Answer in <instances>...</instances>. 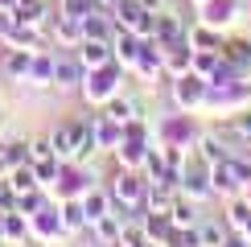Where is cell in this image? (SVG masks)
<instances>
[{"label":"cell","instance_id":"6da1fadb","mask_svg":"<svg viewBox=\"0 0 251 247\" xmlns=\"http://www.w3.org/2000/svg\"><path fill=\"white\" fill-rule=\"evenodd\" d=\"M50 140H54V157L62 165L82 161L87 152H95V144H91V120H66L58 132H50Z\"/></svg>","mask_w":251,"mask_h":247},{"label":"cell","instance_id":"7a4b0ae2","mask_svg":"<svg viewBox=\"0 0 251 247\" xmlns=\"http://www.w3.org/2000/svg\"><path fill=\"white\" fill-rule=\"evenodd\" d=\"M247 181H251V165L239 161V157H226V161L210 165V185H214V194H235V190H243Z\"/></svg>","mask_w":251,"mask_h":247},{"label":"cell","instance_id":"3957f363","mask_svg":"<svg viewBox=\"0 0 251 247\" xmlns=\"http://www.w3.org/2000/svg\"><path fill=\"white\" fill-rule=\"evenodd\" d=\"M144 190H149V181H140V173H136V169H124L120 177L107 185L111 202H116L120 210H136V206H144Z\"/></svg>","mask_w":251,"mask_h":247},{"label":"cell","instance_id":"277c9868","mask_svg":"<svg viewBox=\"0 0 251 247\" xmlns=\"http://www.w3.org/2000/svg\"><path fill=\"white\" fill-rule=\"evenodd\" d=\"M177 190L185 194V198H194V202H202V198H210L214 194V185H210V165H181V185Z\"/></svg>","mask_w":251,"mask_h":247},{"label":"cell","instance_id":"5b68a950","mask_svg":"<svg viewBox=\"0 0 251 247\" xmlns=\"http://www.w3.org/2000/svg\"><path fill=\"white\" fill-rule=\"evenodd\" d=\"M116 74H111V62L99 70H91V78H82V99L87 103H99V99H111L116 95V82H111Z\"/></svg>","mask_w":251,"mask_h":247},{"label":"cell","instance_id":"8992f818","mask_svg":"<svg viewBox=\"0 0 251 247\" xmlns=\"http://www.w3.org/2000/svg\"><path fill=\"white\" fill-rule=\"evenodd\" d=\"M173 202H177V190H173V185L149 181V190H144V214H156V219H169Z\"/></svg>","mask_w":251,"mask_h":247},{"label":"cell","instance_id":"52a82bcc","mask_svg":"<svg viewBox=\"0 0 251 247\" xmlns=\"http://www.w3.org/2000/svg\"><path fill=\"white\" fill-rule=\"evenodd\" d=\"M54 87H82V62H78V54H66V49L54 54Z\"/></svg>","mask_w":251,"mask_h":247},{"label":"cell","instance_id":"ba28073f","mask_svg":"<svg viewBox=\"0 0 251 247\" xmlns=\"http://www.w3.org/2000/svg\"><path fill=\"white\" fill-rule=\"evenodd\" d=\"M111 58H116V54H111V41H99V37H82V41H78V62H82V70H99V66H107Z\"/></svg>","mask_w":251,"mask_h":247},{"label":"cell","instance_id":"9c48e42d","mask_svg":"<svg viewBox=\"0 0 251 247\" xmlns=\"http://www.w3.org/2000/svg\"><path fill=\"white\" fill-rule=\"evenodd\" d=\"M173 99L181 103V107H194V103H202L206 99V78L202 74H181V78H173Z\"/></svg>","mask_w":251,"mask_h":247},{"label":"cell","instance_id":"30bf717a","mask_svg":"<svg viewBox=\"0 0 251 247\" xmlns=\"http://www.w3.org/2000/svg\"><path fill=\"white\" fill-rule=\"evenodd\" d=\"M152 41H156L161 49H169V46H177V41H185L181 17H173V13H156V33H152Z\"/></svg>","mask_w":251,"mask_h":247},{"label":"cell","instance_id":"8fae6325","mask_svg":"<svg viewBox=\"0 0 251 247\" xmlns=\"http://www.w3.org/2000/svg\"><path fill=\"white\" fill-rule=\"evenodd\" d=\"M120 140H124L120 124H111L107 116H91V144H95V148H116Z\"/></svg>","mask_w":251,"mask_h":247},{"label":"cell","instance_id":"7c38bea8","mask_svg":"<svg viewBox=\"0 0 251 247\" xmlns=\"http://www.w3.org/2000/svg\"><path fill=\"white\" fill-rule=\"evenodd\" d=\"M223 58L235 66V74H239V78H247V74H251V41H247V37L223 41Z\"/></svg>","mask_w":251,"mask_h":247},{"label":"cell","instance_id":"4fadbf2b","mask_svg":"<svg viewBox=\"0 0 251 247\" xmlns=\"http://www.w3.org/2000/svg\"><path fill=\"white\" fill-rule=\"evenodd\" d=\"M140 49H144V41L136 33H128V29H124V33H111V54H116L124 66H136V62H140Z\"/></svg>","mask_w":251,"mask_h":247},{"label":"cell","instance_id":"5bb4252c","mask_svg":"<svg viewBox=\"0 0 251 247\" xmlns=\"http://www.w3.org/2000/svg\"><path fill=\"white\" fill-rule=\"evenodd\" d=\"M4 181H8V190H13V198H17V194H29V190H41V181H37V169H33V161H25V165H13Z\"/></svg>","mask_w":251,"mask_h":247},{"label":"cell","instance_id":"9a60e30c","mask_svg":"<svg viewBox=\"0 0 251 247\" xmlns=\"http://www.w3.org/2000/svg\"><path fill=\"white\" fill-rule=\"evenodd\" d=\"M103 116H107L111 124H120V128H128V124H136L140 120V103L136 99H107V111H103Z\"/></svg>","mask_w":251,"mask_h":247},{"label":"cell","instance_id":"2e32d148","mask_svg":"<svg viewBox=\"0 0 251 247\" xmlns=\"http://www.w3.org/2000/svg\"><path fill=\"white\" fill-rule=\"evenodd\" d=\"M54 37H58V46H78V41H82V17H70V13H62V8H58Z\"/></svg>","mask_w":251,"mask_h":247},{"label":"cell","instance_id":"e0dca14e","mask_svg":"<svg viewBox=\"0 0 251 247\" xmlns=\"http://www.w3.org/2000/svg\"><path fill=\"white\" fill-rule=\"evenodd\" d=\"M33 54L37 49H17V46H8V54H4V74L8 78H29V66H33Z\"/></svg>","mask_w":251,"mask_h":247},{"label":"cell","instance_id":"ac0fdd59","mask_svg":"<svg viewBox=\"0 0 251 247\" xmlns=\"http://www.w3.org/2000/svg\"><path fill=\"white\" fill-rule=\"evenodd\" d=\"M144 152H149V148H144V140H136V136H124V140L116 144V161L124 165V169H140V165H144Z\"/></svg>","mask_w":251,"mask_h":247},{"label":"cell","instance_id":"d6986e66","mask_svg":"<svg viewBox=\"0 0 251 247\" xmlns=\"http://www.w3.org/2000/svg\"><path fill=\"white\" fill-rule=\"evenodd\" d=\"M29 82L33 87H54V54H33V66H29Z\"/></svg>","mask_w":251,"mask_h":247},{"label":"cell","instance_id":"ffe728a7","mask_svg":"<svg viewBox=\"0 0 251 247\" xmlns=\"http://www.w3.org/2000/svg\"><path fill=\"white\" fill-rule=\"evenodd\" d=\"M111 206H116V202H111V194H107V190H91L87 198H82V214H87V226L95 222V219H103Z\"/></svg>","mask_w":251,"mask_h":247},{"label":"cell","instance_id":"44dd1931","mask_svg":"<svg viewBox=\"0 0 251 247\" xmlns=\"http://www.w3.org/2000/svg\"><path fill=\"white\" fill-rule=\"evenodd\" d=\"M198 148H202V161H206V165H218V161L235 157V152H231V148L223 144V136H214V132H206V136L198 140Z\"/></svg>","mask_w":251,"mask_h":247},{"label":"cell","instance_id":"7402d4cb","mask_svg":"<svg viewBox=\"0 0 251 247\" xmlns=\"http://www.w3.org/2000/svg\"><path fill=\"white\" fill-rule=\"evenodd\" d=\"M17 21H25V25H41L50 13V0H17Z\"/></svg>","mask_w":251,"mask_h":247},{"label":"cell","instance_id":"603a6c76","mask_svg":"<svg viewBox=\"0 0 251 247\" xmlns=\"http://www.w3.org/2000/svg\"><path fill=\"white\" fill-rule=\"evenodd\" d=\"M185 41H190V49H223V41L214 37V25H194V29H185Z\"/></svg>","mask_w":251,"mask_h":247},{"label":"cell","instance_id":"cb8c5ba5","mask_svg":"<svg viewBox=\"0 0 251 247\" xmlns=\"http://www.w3.org/2000/svg\"><path fill=\"white\" fill-rule=\"evenodd\" d=\"M239 13V0H210L206 4V25H226Z\"/></svg>","mask_w":251,"mask_h":247},{"label":"cell","instance_id":"d4e9b609","mask_svg":"<svg viewBox=\"0 0 251 247\" xmlns=\"http://www.w3.org/2000/svg\"><path fill=\"white\" fill-rule=\"evenodd\" d=\"M41 206H46L41 190H29V194H17V198H13V210H17V214H25V219H33V214H46Z\"/></svg>","mask_w":251,"mask_h":247},{"label":"cell","instance_id":"484cf974","mask_svg":"<svg viewBox=\"0 0 251 247\" xmlns=\"http://www.w3.org/2000/svg\"><path fill=\"white\" fill-rule=\"evenodd\" d=\"M0 239H4V243H17V239H25V214H17V210H4V226H0Z\"/></svg>","mask_w":251,"mask_h":247},{"label":"cell","instance_id":"4316f807","mask_svg":"<svg viewBox=\"0 0 251 247\" xmlns=\"http://www.w3.org/2000/svg\"><path fill=\"white\" fill-rule=\"evenodd\" d=\"M198 235H202V247H223L226 226H223V222H214V219H202V222H198Z\"/></svg>","mask_w":251,"mask_h":247},{"label":"cell","instance_id":"83f0119b","mask_svg":"<svg viewBox=\"0 0 251 247\" xmlns=\"http://www.w3.org/2000/svg\"><path fill=\"white\" fill-rule=\"evenodd\" d=\"M223 136H235V140H251V111H239L223 124Z\"/></svg>","mask_w":251,"mask_h":247},{"label":"cell","instance_id":"f1b7e54d","mask_svg":"<svg viewBox=\"0 0 251 247\" xmlns=\"http://www.w3.org/2000/svg\"><path fill=\"white\" fill-rule=\"evenodd\" d=\"M82 226H87V214H82V202H66L62 206V231H82Z\"/></svg>","mask_w":251,"mask_h":247},{"label":"cell","instance_id":"f546056e","mask_svg":"<svg viewBox=\"0 0 251 247\" xmlns=\"http://www.w3.org/2000/svg\"><path fill=\"white\" fill-rule=\"evenodd\" d=\"M29 161H58L54 157V140H50V136H37V140H29Z\"/></svg>","mask_w":251,"mask_h":247},{"label":"cell","instance_id":"4dcf8cb0","mask_svg":"<svg viewBox=\"0 0 251 247\" xmlns=\"http://www.w3.org/2000/svg\"><path fill=\"white\" fill-rule=\"evenodd\" d=\"M58 165H62V161H37V165H33V169H37V181L50 185V181H54V173H58Z\"/></svg>","mask_w":251,"mask_h":247},{"label":"cell","instance_id":"1f68e13d","mask_svg":"<svg viewBox=\"0 0 251 247\" xmlns=\"http://www.w3.org/2000/svg\"><path fill=\"white\" fill-rule=\"evenodd\" d=\"M223 247H251V239H247L243 231H231V235L223 239Z\"/></svg>","mask_w":251,"mask_h":247},{"label":"cell","instance_id":"d6a6232c","mask_svg":"<svg viewBox=\"0 0 251 247\" xmlns=\"http://www.w3.org/2000/svg\"><path fill=\"white\" fill-rule=\"evenodd\" d=\"M91 4H95V8H107V13H111V8H116L120 0H91Z\"/></svg>","mask_w":251,"mask_h":247},{"label":"cell","instance_id":"836d02e7","mask_svg":"<svg viewBox=\"0 0 251 247\" xmlns=\"http://www.w3.org/2000/svg\"><path fill=\"white\" fill-rule=\"evenodd\" d=\"M144 8H149V13H161V0H140Z\"/></svg>","mask_w":251,"mask_h":247},{"label":"cell","instance_id":"e575fe53","mask_svg":"<svg viewBox=\"0 0 251 247\" xmlns=\"http://www.w3.org/2000/svg\"><path fill=\"white\" fill-rule=\"evenodd\" d=\"M190 4H198V8H206V4H210V0H190Z\"/></svg>","mask_w":251,"mask_h":247},{"label":"cell","instance_id":"d590c367","mask_svg":"<svg viewBox=\"0 0 251 247\" xmlns=\"http://www.w3.org/2000/svg\"><path fill=\"white\" fill-rule=\"evenodd\" d=\"M82 247H103V243H99V239H91V243H82Z\"/></svg>","mask_w":251,"mask_h":247},{"label":"cell","instance_id":"8d00e7d4","mask_svg":"<svg viewBox=\"0 0 251 247\" xmlns=\"http://www.w3.org/2000/svg\"><path fill=\"white\" fill-rule=\"evenodd\" d=\"M41 247H58V243H41Z\"/></svg>","mask_w":251,"mask_h":247},{"label":"cell","instance_id":"74e56055","mask_svg":"<svg viewBox=\"0 0 251 247\" xmlns=\"http://www.w3.org/2000/svg\"><path fill=\"white\" fill-rule=\"evenodd\" d=\"M58 4H62V0H58Z\"/></svg>","mask_w":251,"mask_h":247}]
</instances>
